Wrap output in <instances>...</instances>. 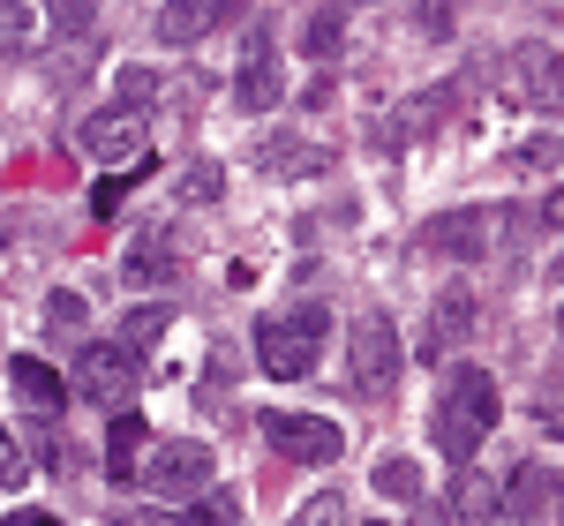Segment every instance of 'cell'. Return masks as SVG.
<instances>
[{
    "label": "cell",
    "mask_w": 564,
    "mask_h": 526,
    "mask_svg": "<svg viewBox=\"0 0 564 526\" xmlns=\"http://www.w3.org/2000/svg\"><path fill=\"white\" fill-rule=\"evenodd\" d=\"M497 414H505L497 376L475 369V361H459V369L444 376V398H436V414H430V443L452 459V467H467V459H475V443L497 429Z\"/></svg>",
    "instance_id": "6da1fadb"
},
{
    "label": "cell",
    "mask_w": 564,
    "mask_h": 526,
    "mask_svg": "<svg viewBox=\"0 0 564 526\" xmlns=\"http://www.w3.org/2000/svg\"><path fill=\"white\" fill-rule=\"evenodd\" d=\"M324 331H332L324 302H302V308H286V316H263V324H257L263 376H279V384L308 376V369H316V347H324Z\"/></svg>",
    "instance_id": "7a4b0ae2"
},
{
    "label": "cell",
    "mask_w": 564,
    "mask_h": 526,
    "mask_svg": "<svg viewBox=\"0 0 564 526\" xmlns=\"http://www.w3.org/2000/svg\"><path fill=\"white\" fill-rule=\"evenodd\" d=\"M399 369H406V353H399V331H391V316H361L354 324V384L369 398H384V392H399Z\"/></svg>",
    "instance_id": "3957f363"
},
{
    "label": "cell",
    "mask_w": 564,
    "mask_h": 526,
    "mask_svg": "<svg viewBox=\"0 0 564 526\" xmlns=\"http://www.w3.org/2000/svg\"><path fill=\"white\" fill-rule=\"evenodd\" d=\"M263 443H271L279 459L324 467V459H339V451H347V429H339V421H324V414H263Z\"/></svg>",
    "instance_id": "277c9868"
},
{
    "label": "cell",
    "mask_w": 564,
    "mask_h": 526,
    "mask_svg": "<svg viewBox=\"0 0 564 526\" xmlns=\"http://www.w3.org/2000/svg\"><path fill=\"white\" fill-rule=\"evenodd\" d=\"M76 392L84 398H129L135 392V353L121 347V339H84V353H76Z\"/></svg>",
    "instance_id": "5b68a950"
},
{
    "label": "cell",
    "mask_w": 564,
    "mask_h": 526,
    "mask_svg": "<svg viewBox=\"0 0 564 526\" xmlns=\"http://www.w3.org/2000/svg\"><path fill=\"white\" fill-rule=\"evenodd\" d=\"M212 474H218V459H212V443H166L151 467H143V482L159 489V496H204L212 489Z\"/></svg>",
    "instance_id": "8992f818"
},
{
    "label": "cell",
    "mask_w": 564,
    "mask_h": 526,
    "mask_svg": "<svg viewBox=\"0 0 564 526\" xmlns=\"http://www.w3.org/2000/svg\"><path fill=\"white\" fill-rule=\"evenodd\" d=\"M84 151L106 158V166H135L151 151V129H143V113H129V106H106V113L84 121Z\"/></svg>",
    "instance_id": "52a82bcc"
},
{
    "label": "cell",
    "mask_w": 564,
    "mask_h": 526,
    "mask_svg": "<svg viewBox=\"0 0 564 526\" xmlns=\"http://www.w3.org/2000/svg\"><path fill=\"white\" fill-rule=\"evenodd\" d=\"M422 249L452 263H481L489 256V211H444V219L422 226Z\"/></svg>",
    "instance_id": "ba28073f"
},
{
    "label": "cell",
    "mask_w": 564,
    "mask_h": 526,
    "mask_svg": "<svg viewBox=\"0 0 564 526\" xmlns=\"http://www.w3.org/2000/svg\"><path fill=\"white\" fill-rule=\"evenodd\" d=\"M505 98L512 106H542V98H557V53L534 39V45H520L512 61H505Z\"/></svg>",
    "instance_id": "9c48e42d"
},
{
    "label": "cell",
    "mask_w": 564,
    "mask_h": 526,
    "mask_svg": "<svg viewBox=\"0 0 564 526\" xmlns=\"http://www.w3.org/2000/svg\"><path fill=\"white\" fill-rule=\"evenodd\" d=\"M279 90H286V76H279V45H271V39H249V53H241V76H234V98H241V113H263V106H279Z\"/></svg>",
    "instance_id": "30bf717a"
},
{
    "label": "cell",
    "mask_w": 564,
    "mask_h": 526,
    "mask_svg": "<svg viewBox=\"0 0 564 526\" xmlns=\"http://www.w3.org/2000/svg\"><path fill=\"white\" fill-rule=\"evenodd\" d=\"M550 496H557V474H550L542 459H527L520 474L497 489V512H505V519H542V512H550Z\"/></svg>",
    "instance_id": "8fae6325"
},
{
    "label": "cell",
    "mask_w": 564,
    "mask_h": 526,
    "mask_svg": "<svg viewBox=\"0 0 564 526\" xmlns=\"http://www.w3.org/2000/svg\"><path fill=\"white\" fill-rule=\"evenodd\" d=\"M467 324H475V294H467V286L436 294V308H430V339H422V353L459 347V339H467Z\"/></svg>",
    "instance_id": "7c38bea8"
},
{
    "label": "cell",
    "mask_w": 564,
    "mask_h": 526,
    "mask_svg": "<svg viewBox=\"0 0 564 526\" xmlns=\"http://www.w3.org/2000/svg\"><path fill=\"white\" fill-rule=\"evenodd\" d=\"M121 271H129L135 286H166V278H174V241H166V233H135Z\"/></svg>",
    "instance_id": "4fadbf2b"
},
{
    "label": "cell",
    "mask_w": 564,
    "mask_h": 526,
    "mask_svg": "<svg viewBox=\"0 0 564 526\" xmlns=\"http://www.w3.org/2000/svg\"><path fill=\"white\" fill-rule=\"evenodd\" d=\"M452 519L459 526H497V482H481L475 467H459V489H452Z\"/></svg>",
    "instance_id": "5bb4252c"
},
{
    "label": "cell",
    "mask_w": 564,
    "mask_h": 526,
    "mask_svg": "<svg viewBox=\"0 0 564 526\" xmlns=\"http://www.w3.org/2000/svg\"><path fill=\"white\" fill-rule=\"evenodd\" d=\"M143 443H151L143 414H113V429H106V474H113V482L135 474V451H143Z\"/></svg>",
    "instance_id": "9a60e30c"
},
{
    "label": "cell",
    "mask_w": 564,
    "mask_h": 526,
    "mask_svg": "<svg viewBox=\"0 0 564 526\" xmlns=\"http://www.w3.org/2000/svg\"><path fill=\"white\" fill-rule=\"evenodd\" d=\"M241 8H159V39L166 45H196L212 23H234Z\"/></svg>",
    "instance_id": "2e32d148"
},
{
    "label": "cell",
    "mask_w": 564,
    "mask_h": 526,
    "mask_svg": "<svg viewBox=\"0 0 564 526\" xmlns=\"http://www.w3.org/2000/svg\"><path fill=\"white\" fill-rule=\"evenodd\" d=\"M294 45H302V53H316V61H332V53L347 45V8H308L302 31H294Z\"/></svg>",
    "instance_id": "e0dca14e"
},
{
    "label": "cell",
    "mask_w": 564,
    "mask_h": 526,
    "mask_svg": "<svg viewBox=\"0 0 564 526\" xmlns=\"http://www.w3.org/2000/svg\"><path fill=\"white\" fill-rule=\"evenodd\" d=\"M8 376H15V392L31 398V406H61V398H68V384L45 369L39 353H8Z\"/></svg>",
    "instance_id": "ac0fdd59"
},
{
    "label": "cell",
    "mask_w": 564,
    "mask_h": 526,
    "mask_svg": "<svg viewBox=\"0 0 564 526\" xmlns=\"http://www.w3.org/2000/svg\"><path fill=\"white\" fill-rule=\"evenodd\" d=\"M257 166H263V174H279V180H294V174H316V166H324V151L302 143V135H271Z\"/></svg>",
    "instance_id": "d6986e66"
},
{
    "label": "cell",
    "mask_w": 564,
    "mask_h": 526,
    "mask_svg": "<svg viewBox=\"0 0 564 526\" xmlns=\"http://www.w3.org/2000/svg\"><path fill=\"white\" fill-rule=\"evenodd\" d=\"M166 331H174V308H166V302L129 308V339H121V347H129V353H143V347H159Z\"/></svg>",
    "instance_id": "ffe728a7"
},
{
    "label": "cell",
    "mask_w": 564,
    "mask_h": 526,
    "mask_svg": "<svg viewBox=\"0 0 564 526\" xmlns=\"http://www.w3.org/2000/svg\"><path fill=\"white\" fill-rule=\"evenodd\" d=\"M234 519H241V496L234 489H204L196 512H188V526H234Z\"/></svg>",
    "instance_id": "44dd1931"
},
{
    "label": "cell",
    "mask_w": 564,
    "mask_h": 526,
    "mask_svg": "<svg viewBox=\"0 0 564 526\" xmlns=\"http://www.w3.org/2000/svg\"><path fill=\"white\" fill-rule=\"evenodd\" d=\"M45 324H53V331H84V324H90V302L61 286V294H45Z\"/></svg>",
    "instance_id": "7402d4cb"
},
{
    "label": "cell",
    "mask_w": 564,
    "mask_h": 526,
    "mask_svg": "<svg viewBox=\"0 0 564 526\" xmlns=\"http://www.w3.org/2000/svg\"><path fill=\"white\" fill-rule=\"evenodd\" d=\"M294 526H347V496L339 489H316L302 512H294Z\"/></svg>",
    "instance_id": "603a6c76"
},
{
    "label": "cell",
    "mask_w": 564,
    "mask_h": 526,
    "mask_svg": "<svg viewBox=\"0 0 564 526\" xmlns=\"http://www.w3.org/2000/svg\"><path fill=\"white\" fill-rule=\"evenodd\" d=\"M377 489L406 504V496H422V467H414V459H384V467H377Z\"/></svg>",
    "instance_id": "cb8c5ba5"
},
{
    "label": "cell",
    "mask_w": 564,
    "mask_h": 526,
    "mask_svg": "<svg viewBox=\"0 0 564 526\" xmlns=\"http://www.w3.org/2000/svg\"><path fill=\"white\" fill-rule=\"evenodd\" d=\"M218 188H226V174H218L212 158H196V166L181 174V196H196V204H218Z\"/></svg>",
    "instance_id": "d4e9b609"
},
{
    "label": "cell",
    "mask_w": 564,
    "mask_h": 526,
    "mask_svg": "<svg viewBox=\"0 0 564 526\" xmlns=\"http://www.w3.org/2000/svg\"><path fill=\"white\" fill-rule=\"evenodd\" d=\"M113 90H121V106H129V113H143V106H151V90H159V76H151V68H121Z\"/></svg>",
    "instance_id": "484cf974"
},
{
    "label": "cell",
    "mask_w": 564,
    "mask_h": 526,
    "mask_svg": "<svg viewBox=\"0 0 564 526\" xmlns=\"http://www.w3.org/2000/svg\"><path fill=\"white\" fill-rule=\"evenodd\" d=\"M31 482V459H23V443L0 429V489H23Z\"/></svg>",
    "instance_id": "4316f807"
},
{
    "label": "cell",
    "mask_w": 564,
    "mask_h": 526,
    "mask_svg": "<svg viewBox=\"0 0 564 526\" xmlns=\"http://www.w3.org/2000/svg\"><path fill=\"white\" fill-rule=\"evenodd\" d=\"M121 196H129V180H121V174H106L98 188H90V211H98V219H121Z\"/></svg>",
    "instance_id": "83f0119b"
},
{
    "label": "cell",
    "mask_w": 564,
    "mask_h": 526,
    "mask_svg": "<svg viewBox=\"0 0 564 526\" xmlns=\"http://www.w3.org/2000/svg\"><path fill=\"white\" fill-rule=\"evenodd\" d=\"M414 31H430V39H452V8H414Z\"/></svg>",
    "instance_id": "f1b7e54d"
},
{
    "label": "cell",
    "mask_w": 564,
    "mask_h": 526,
    "mask_svg": "<svg viewBox=\"0 0 564 526\" xmlns=\"http://www.w3.org/2000/svg\"><path fill=\"white\" fill-rule=\"evenodd\" d=\"M520 166H527V174H542V166H557V143H520Z\"/></svg>",
    "instance_id": "f546056e"
},
{
    "label": "cell",
    "mask_w": 564,
    "mask_h": 526,
    "mask_svg": "<svg viewBox=\"0 0 564 526\" xmlns=\"http://www.w3.org/2000/svg\"><path fill=\"white\" fill-rule=\"evenodd\" d=\"M53 23H61V31H76V39H84V31H90V8H53Z\"/></svg>",
    "instance_id": "4dcf8cb0"
},
{
    "label": "cell",
    "mask_w": 564,
    "mask_h": 526,
    "mask_svg": "<svg viewBox=\"0 0 564 526\" xmlns=\"http://www.w3.org/2000/svg\"><path fill=\"white\" fill-rule=\"evenodd\" d=\"M113 526H174V519H166V512H121Z\"/></svg>",
    "instance_id": "1f68e13d"
},
{
    "label": "cell",
    "mask_w": 564,
    "mask_h": 526,
    "mask_svg": "<svg viewBox=\"0 0 564 526\" xmlns=\"http://www.w3.org/2000/svg\"><path fill=\"white\" fill-rule=\"evenodd\" d=\"M23 526H53V519H45V512H31V519H23Z\"/></svg>",
    "instance_id": "d6a6232c"
},
{
    "label": "cell",
    "mask_w": 564,
    "mask_h": 526,
    "mask_svg": "<svg viewBox=\"0 0 564 526\" xmlns=\"http://www.w3.org/2000/svg\"><path fill=\"white\" fill-rule=\"evenodd\" d=\"M422 526H444V519H422Z\"/></svg>",
    "instance_id": "836d02e7"
},
{
    "label": "cell",
    "mask_w": 564,
    "mask_h": 526,
    "mask_svg": "<svg viewBox=\"0 0 564 526\" xmlns=\"http://www.w3.org/2000/svg\"><path fill=\"white\" fill-rule=\"evenodd\" d=\"M369 526H384V519H369Z\"/></svg>",
    "instance_id": "e575fe53"
}]
</instances>
